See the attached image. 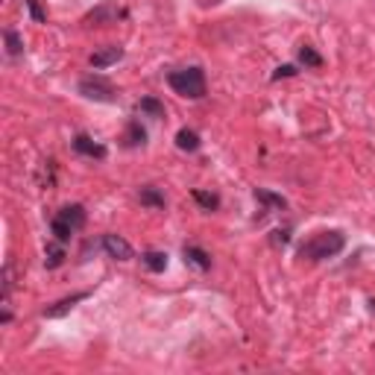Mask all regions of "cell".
I'll return each instance as SVG.
<instances>
[{
  "instance_id": "obj_13",
  "label": "cell",
  "mask_w": 375,
  "mask_h": 375,
  "mask_svg": "<svg viewBox=\"0 0 375 375\" xmlns=\"http://www.w3.org/2000/svg\"><path fill=\"white\" fill-rule=\"evenodd\" d=\"M141 261L147 264V270H152V273H161L164 267H168V255H164V253H156V249H152V253H144Z\"/></svg>"
},
{
  "instance_id": "obj_7",
  "label": "cell",
  "mask_w": 375,
  "mask_h": 375,
  "mask_svg": "<svg viewBox=\"0 0 375 375\" xmlns=\"http://www.w3.org/2000/svg\"><path fill=\"white\" fill-rule=\"evenodd\" d=\"M115 18H120V9L115 3H103V6H97L94 12H88L86 24H109V21H115Z\"/></svg>"
},
{
  "instance_id": "obj_21",
  "label": "cell",
  "mask_w": 375,
  "mask_h": 375,
  "mask_svg": "<svg viewBox=\"0 0 375 375\" xmlns=\"http://www.w3.org/2000/svg\"><path fill=\"white\" fill-rule=\"evenodd\" d=\"M50 232H53V238H56V241H62V244H65V241H67V238H71V234H74L71 229H65L62 223H56V220H50Z\"/></svg>"
},
{
  "instance_id": "obj_2",
  "label": "cell",
  "mask_w": 375,
  "mask_h": 375,
  "mask_svg": "<svg viewBox=\"0 0 375 375\" xmlns=\"http://www.w3.org/2000/svg\"><path fill=\"white\" fill-rule=\"evenodd\" d=\"M170 88L176 94L188 97V100H200V97L205 94V74L200 71V67H185V71H173L168 77Z\"/></svg>"
},
{
  "instance_id": "obj_24",
  "label": "cell",
  "mask_w": 375,
  "mask_h": 375,
  "mask_svg": "<svg viewBox=\"0 0 375 375\" xmlns=\"http://www.w3.org/2000/svg\"><path fill=\"white\" fill-rule=\"evenodd\" d=\"M26 6H30V12H33V18H35V21H45V12L38 9V0H26Z\"/></svg>"
},
{
  "instance_id": "obj_9",
  "label": "cell",
  "mask_w": 375,
  "mask_h": 375,
  "mask_svg": "<svg viewBox=\"0 0 375 375\" xmlns=\"http://www.w3.org/2000/svg\"><path fill=\"white\" fill-rule=\"evenodd\" d=\"M123 59V50L120 47H106V50H97L91 56V65L94 67H109V65H118Z\"/></svg>"
},
{
  "instance_id": "obj_5",
  "label": "cell",
  "mask_w": 375,
  "mask_h": 375,
  "mask_svg": "<svg viewBox=\"0 0 375 375\" xmlns=\"http://www.w3.org/2000/svg\"><path fill=\"white\" fill-rule=\"evenodd\" d=\"M56 223H62L65 229H71V232H77L82 223H86V212H82V205H67V208H62V212L53 217Z\"/></svg>"
},
{
  "instance_id": "obj_12",
  "label": "cell",
  "mask_w": 375,
  "mask_h": 375,
  "mask_svg": "<svg viewBox=\"0 0 375 375\" xmlns=\"http://www.w3.org/2000/svg\"><path fill=\"white\" fill-rule=\"evenodd\" d=\"M62 261H65V249H62V241L50 244V246H47V253H45V267H47V270H56Z\"/></svg>"
},
{
  "instance_id": "obj_19",
  "label": "cell",
  "mask_w": 375,
  "mask_h": 375,
  "mask_svg": "<svg viewBox=\"0 0 375 375\" xmlns=\"http://www.w3.org/2000/svg\"><path fill=\"white\" fill-rule=\"evenodd\" d=\"M255 200L264 202V205H270V208H285V200L276 197V193H270V191H255Z\"/></svg>"
},
{
  "instance_id": "obj_6",
  "label": "cell",
  "mask_w": 375,
  "mask_h": 375,
  "mask_svg": "<svg viewBox=\"0 0 375 375\" xmlns=\"http://www.w3.org/2000/svg\"><path fill=\"white\" fill-rule=\"evenodd\" d=\"M74 150L79 152V156H88V159H106V147L97 144L94 138H88V135H77L74 138Z\"/></svg>"
},
{
  "instance_id": "obj_20",
  "label": "cell",
  "mask_w": 375,
  "mask_h": 375,
  "mask_svg": "<svg viewBox=\"0 0 375 375\" xmlns=\"http://www.w3.org/2000/svg\"><path fill=\"white\" fill-rule=\"evenodd\" d=\"M193 200H197L202 208H208V212H214V208L220 205V200L214 197V193H205V191H193Z\"/></svg>"
},
{
  "instance_id": "obj_1",
  "label": "cell",
  "mask_w": 375,
  "mask_h": 375,
  "mask_svg": "<svg viewBox=\"0 0 375 375\" xmlns=\"http://www.w3.org/2000/svg\"><path fill=\"white\" fill-rule=\"evenodd\" d=\"M346 246V238L340 232H319L308 244H302L299 249V258H308V261H323V258H331L337 255L340 249Z\"/></svg>"
},
{
  "instance_id": "obj_23",
  "label": "cell",
  "mask_w": 375,
  "mask_h": 375,
  "mask_svg": "<svg viewBox=\"0 0 375 375\" xmlns=\"http://www.w3.org/2000/svg\"><path fill=\"white\" fill-rule=\"evenodd\" d=\"M294 74H296V67H294V65H282L279 71L273 74V79H282V77H294Z\"/></svg>"
},
{
  "instance_id": "obj_18",
  "label": "cell",
  "mask_w": 375,
  "mask_h": 375,
  "mask_svg": "<svg viewBox=\"0 0 375 375\" xmlns=\"http://www.w3.org/2000/svg\"><path fill=\"white\" fill-rule=\"evenodd\" d=\"M3 38H6V50H9V56H21V53H24V41L18 38V33L6 30V33H3Z\"/></svg>"
},
{
  "instance_id": "obj_17",
  "label": "cell",
  "mask_w": 375,
  "mask_h": 375,
  "mask_svg": "<svg viewBox=\"0 0 375 375\" xmlns=\"http://www.w3.org/2000/svg\"><path fill=\"white\" fill-rule=\"evenodd\" d=\"M141 202L150 208H164V197L156 188H141Z\"/></svg>"
},
{
  "instance_id": "obj_14",
  "label": "cell",
  "mask_w": 375,
  "mask_h": 375,
  "mask_svg": "<svg viewBox=\"0 0 375 375\" xmlns=\"http://www.w3.org/2000/svg\"><path fill=\"white\" fill-rule=\"evenodd\" d=\"M138 112H144L150 118H164V106L156 100V97H144V100L138 103Z\"/></svg>"
},
{
  "instance_id": "obj_22",
  "label": "cell",
  "mask_w": 375,
  "mask_h": 375,
  "mask_svg": "<svg viewBox=\"0 0 375 375\" xmlns=\"http://www.w3.org/2000/svg\"><path fill=\"white\" fill-rule=\"evenodd\" d=\"M270 241H273V246H285L290 241V229H276Z\"/></svg>"
},
{
  "instance_id": "obj_16",
  "label": "cell",
  "mask_w": 375,
  "mask_h": 375,
  "mask_svg": "<svg viewBox=\"0 0 375 375\" xmlns=\"http://www.w3.org/2000/svg\"><path fill=\"white\" fill-rule=\"evenodd\" d=\"M299 62H302V65H308V67H319V65H323V56H319L314 47L305 45V47H299Z\"/></svg>"
},
{
  "instance_id": "obj_11",
  "label": "cell",
  "mask_w": 375,
  "mask_h": 375,
  "mask_svg": "<svg viewBox=\"0 0 375 375\" xmlns=\"http://www.w3.org/2000/svg\"><path fill=\"white\" fill-rule=\"evenodd\" d=\"M176 147L179 150H188V152L200 150V135L193 132V129H179L176 132Z\"/></svg>"
},
{
  "instance_id": "obj_8",
  "label": "cell",
  "mask_w": 375,
  "mask_h": 375,
  "mask_svg": "<svg viewBox=\"0 0 375 375\" xmlns=\"http://www.w3.org/2000/svg\"><path fill=\"white\" fill-rule=\"evenodd\" d=\"M82 299H88V294H86V290H82V294H74V296H67V299H62V302H56V305H53V308H45V317H47V319L65 317V314L71 311L77 302H82Z\"/></svg>"
},
{
  "instance_id": "obj_15",
  "label": "cell",
  "mask_w": 375,
  "mask_h": 375,
  "mask_svg": "<svg viewBox=\"0 0 375 375\" xmlns=\"http://www.w3.org/2000/svg\"><path fill=\"white\" fill-rule=\"evenodd\" d=\"M144 138H147V132L141 129V123L132 120L127 127V138H123V141H127V147H138V144H144Z\"/></svg>"
},
{
  "instance_id": "obj_10",
  "label": "cell",
  "mask_w": 375,
  "mask_h": 375,
  "mask_svg": "<svg viewBox=\"0 0 375 375\" xmlns=\"http://www.w3.org/2000/svg\"><path fill=\"white\" fill-rule=\"evenodd\" d=\"M185 261L193 264L197 270L212 267V258H208V253H205V249H200V246H185Z\"/></svg>"
},
{
  "instance_id": "obj_3",
  "label": "cell",
  "mask_w": 375,
  "mask_h": 375,
  "mask_svg": "<svg viewBox=\"0 0 375 375\" xmlns=\"http://www.w3.org/2000/svg\"><path fill=\"white\" fill-rule=\"evenodd\" d=\"M79 94L88 97V100H97V103H112L115 86L103 77H86V79H79Z\"/></svg>"
},
{
  "instance_id": "obj_4",
  "label": "cell",
  "mask_w": 375,
  "mask_h": 375,
  "mask_svg": "<svg viewBox=\"0 0 375 375\" xmlns=\"http://www.w3.org/2000/svg\"><path fill=\"white\" fill-rule=\"evenodd\" d=\"M100 244H103L106 253L112 255V258H118V261H129V258H132V246H129L127 241H123L120 234H106V238H103Z\"/></svg>"
}]
</instances>
